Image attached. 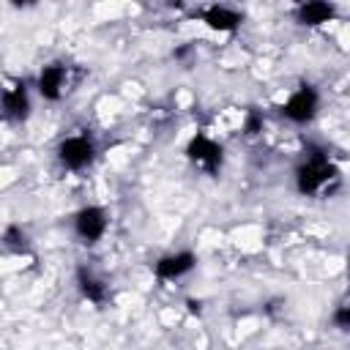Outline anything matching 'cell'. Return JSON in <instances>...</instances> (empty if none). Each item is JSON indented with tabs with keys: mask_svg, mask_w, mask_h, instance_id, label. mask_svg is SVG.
Listing matches in <instances>:
<instances>
[{
	"mask_svg": "<svg viewBox=\"0 0 350 350\" xmlns=\"http://www.w3.org/2000/svg\"><path fill=\"white\" fill-rule=\"evenodd\" d=\"M339 172L331 164L328 153L317 145H309V153L304 156V161L295 170V186L301 194H317L328 180H334Z\"/></svg>",
	"mask_w": 350,
	"mask_h": 350,
	"instance_id": "6da1fadb",
	"label": "cell"
},
{
	"mask_svg": "<svg viewBox=\"0 0 350 350\" xmlns=\"http://www.w3.org/2000/svg\"><path fill=\"white\" fill-rule=\"evenodd\" d=\"M320 109V93L314 85H301L295 93H290V98L282 104V115L290 120V123H298V126H306L309 120H314Z\"/></svg>",
	"mask_w": 350,
	"mask_h": 350,
	"instance_id": "7a4b0ae2",
	"label": "cell"
},
{
	"mask_svg": "<svg viewBox=\"0 0 350 350\" xmlns=\"http://www.w3.org/2000/svg\"><path fill=\"white\" fill-rule=\"evenodd\" d=\"M57 159H60V164H63L66 170L79 172V170H85V167L93 164V159H96V145H93V139L85 137V134L66 137V139L60 142V148H57Z\"/></svg>",
	"mask_w": 350,
	"mask_h": 350,
	"instance_id": "3957f363",
	"label": "cell"
},
{
	"mask_svg": "<svg viewBox=\"0 0 350 350\" xmlns=\"http://www.w3.org/2000/svg\"><path fill=\"white\" fill-rule=\"evenodd\" d=\"M186 156L189 161H194L197 167H202L208 175H219L221 170V161H224V153H221V145L213 142L211 137L205 134H194L186 145Z\"/></svg>",
	"mask_w": 350,
	"mask_h": 350,
	"instance_id": "277c9868",
	"label": "cell"
},
{
	"mask_svg": "<svg viewBox=\"0 0 350 350\" xmlns=\"http://www.w3.org/2000/svg\"><path fill=\"white\" fill-rule=\"evenodd\" d=\"M107 227H109L107 211L98 205H85L74 213V230L85 243H98L104 238Z\"/></svg>",
	"mask_w": 350,
	"mask_h": 350,
	"instance_id": "5b68a950",
	"label": "cell"
},
{
	"mask_svg": "<svg viewBox=\"0 0 350 350\" xmlns=\"http://www.w3.org/2000/svg\"><path fill=\"white\" fill-rule=\"evenodd\" d=\"M0 115L8 123H22L30 115V96H27V85L16 82L11 88H5L0 93Z\"/></svg>",
	"mask_w": 350,
	"mask_h": 350,
	"instance_id": "8992f818",
	"label": "cell"
},
{
	"mask_svg": "<svg viewBox=\"0 0 350 350\" xmlns=\"http://www.w3.org/2000/svg\"><path fill=\"white\" fill-rule=\"evenodd\" d=\"M66 79H68V68L63 63H46L38 74V93L44 101H60L63 90H66Z\"/></svg>",
	"mask_w": 350,
	"mask_h": 350,
	"instance_id": "52a82bcc",
	"label": "cell"
},
{
	"mask_svg": "<svg viewBox=\"0 0 350 350\" xmlns=\"http://www.w3.org/2000/svg\"><path fill=\"white\" fill-rule=\"evenodd\" d=\"M197 265V257L191 252H175V254H164L159 262H156V276L164 279V282H175L180 276H186L191 268Z\"/></svg>",
	"mask_w": 350,
	"mask_h": 350,
	"instance_id": "ba28073f",
	"label": "cell"
},
{
	"mask_svg": "<svg viewBox=\"0 0 350 350\" xmlns=\"http://www.w3.org/2000/svg\"><path fill=\"white\" fill-rule=\"evenodd\" d=\"M200 19L211 30H219V33H232L243 22V16L235 8H230V5H208L205 11H200Z\"/></svg>",
	"mask_w": 350,
	"mask_h": 350,
	"instance_id": "9c48e42d",
	"label": "cell"
},
{
	"mask_svg": "<svg viewBox=\"0 0 350 350\" xmlns=\"http://www.w3.org/2000/svg\"><path fill=\"white\" fill-rule=\"evenodd\" d=\"M336 16V5L334 3H325V0H309V3H301L295 8V19L298 25L304 27H317V25H325Z\"/></svg>",
	"mask_w": 350,
	"mask_h": 350,
	"instance_id": "30bf717a",
	"label": "cell"
},
{
	"mask_svg": "<svg viewBox=\"0 0 350 350\" xmlns=\"http://www.w3.org/2000/svg\"><path fill=\"white\" fill-rule=\"evenodd\" d=\"M77 287H79V293H82V298H88L90 304H96V306H101L104 301H107V284H104V279H98L90 268H77Z\"/></svg>",
	"mask_w": 350,
	"mask_h": 350,
	"instance_id": "8fae6325",
	"label": "cell"
},
{
	"mask_svg": "<svg viewBox=\"0 0 350 350\" xmlns=\"http://www.w3.org/2000/svg\"><path fill=\"white\" fill-rule=\"evenodd\" d=\"M3 243H5L11 252H16V254H25V252H27V238H25V232H22L19 224L5 227V232H3Z\"/></svg>",
	"mask_w": 350,
	"mask_h": 350,
	"instance_id": "7c38bea8",
	"label": "cell"
},
{
	"mask_svg": "<svg viewBox=\"0 0 350 350\" xmlns=\"http://www.w3.org/2000/svg\"><path fill=\"white\" fill-rule=\"evenodd\" d=\"M262 131V115L257 109H249L246 112V120H243V134L246 137H257Z\"/></svg>",
	"mask_w": 350,
	"mask_h": 350,
	"instance_id": "4fadbf2b",
	"label": "cell"
},
{
	"mask_svg": "<svg viewBox=\"0 0 350 350\" xmlns=\"http://www.w3.org/2000/svg\"><path fill=\"white\" fill-rule=\"evenodd\" d=\"M334 325H336L339 331H347V328H350V309H347V304H339V306H336V312H334Z\"/></svg>",
	"mask_w": 350,
	"mask_h": 350,
	"instance_id": "5bb4252c",
	"label": "cell"
}]
</instances>
